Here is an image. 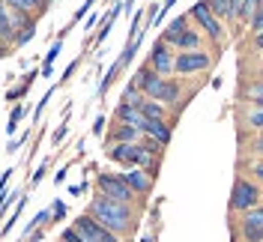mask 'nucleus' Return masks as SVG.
I'll return each mask as SVG.
<instances>
[{
  "instance_id": "obj_27",
  "label": "nucleus",
  "mask_w": 263,
  "mask_h": 242,
  "mask_svg": "<svg viewBox=\"0 0 263 242\" xmlns=\"http://www.w3.org/2000/svg\"><path fill=\"white\" fill-rule=\"evenodd\" d=\"M60 242H87V239H84V236L78 233V230H75V227H66L63 236H60Z\"/></svg>"
},
{
  "instance_id": "obj_35",
  "label": "nucleus",
  "mask_w": 263,
  "mask_h": 242,
  "mask_svg": "<svg viewBox=\"0 0 263 242\" xmlns=\"http://www.w3.org/2000/svg\"><path fill=\"white\" fill-rule=\"evenodd\" d=\"M174 3H177V0H164V6H162V9H159V21H162V18L167 15V9H171Z\"/></svg>"
},
{
  "instance_id": "obj_1",
  "label": "nucleus",
  "mask_w": 263,
  "mask_h": 242,
  "mask_svg": "<svg viewBox=\"0 0 263 242\" xmlns=\"http://www.w3.org/2000/svg\"><path fill=\"white\" fill-rule=\"evenodd\" d=\"M87 215H93L99 225H105L120 239L126 233H135V227H138V210H135V203H120V200L102 197V194H96L87 203Z\"/></svg>"
},
{
  "instance_id": "obj_21",
  "label": "nucleus",
  "mask_w": 263,
  "mask_h": 242,
  "mask_svg": "<svg viewBox=\"0 0 263 242\" xmlns=\"http://www.w3.org/2000/svg\"><path fill=\"white\" fill-rule=\"evenodd\" d=\"M120 72H123V66H120V60H117V63L111 66L108 72H105V78H102V84H99V96H105V93H108V87L114 84V78L120 75Z\"/></svg>"
},
{
  "instance_id": "obj_33",
  "label": "nucleus",
  "mask_w": 263,
  "mask_h": 242,
  "mask_svg": "<svg viewBox=\"0 0 263 242\" xmlns=\"http://www.w3.org/2000/svg\"><path fill=\"white\" fill-rule=\"evenodd\" d=\"M239 9H242V0H230V12H233V21L239 18Z\"/></svg>"
},
{
  "instance_id": "obj_16",
  "label": "nucleus",
  "mask_w": 263,
  "mask_h": 242,
  "mask_svg": "<svg viewBox=\"0 0 263 242\" xmlns=\"http://www.w3.org/2000/svg\"><path fill=\"white\" fill-rule=\"evenodd\" d=\"M138 111L144 114L147 120H164V117H167V108H164L162 102H156V99H144Z\"/></svg>"
},
{
  "instance_id": "obj_3",
  "label": "nucleus",
  "mask_w": 263,
  "mask_h": 242,
  "mask_svg": "<svg viewBox=\"0 0 263 242\" xmlns=\"http://www.w3.org/2000/svg\"><path fill=\"white\" fill-rule=\"evenodd\" d=\"M213 66V54L210 51H177L174 57V75L180 78H189V75H200Z\"/></svg>"
},
{
  "instance_id": "obj_24",
  "label": "nucleus",
  "mask_w": 263,
  "mask_h": 242,
  "mask_svg": "<svg viewBox=\"0 0 263 242\" xmlns=\"http://www.w3.org/2000/svg\"><path fill=\"white\" fill-rule=\"evenodd\" d=\"M138 144L144 146V150H147L149 156H156V159H162V150H164V146L159 144V141H153V138H147V135H141V141H138Z\"/></svg>"
},
{
  "instance_id": "obj_2",
  "label": "nucleus",
  "mask_w": 263,
  "mask_h": 242,
  "mask_svg": "<svg viewBox=\"0 0 263 242\" xmlns=\"http://www.w3.org/2000/svg\"><path fill=\"white\" fill-rule=\"evenodd\" d=\"M260 207V185L248 177H236L233 189H230V200H228V210L230 215H242V212Z\"/></svg>"
},
{
  "instance_id": "obj_5",
  "label": "nucleus",
  "mask_w": 263,
  "mask_h": 242,
  "mask_svg": "<svg viewBox=\"0 0 263 242\" xmlns=\"http://www.w3.org/2000/svg\"><path fill=\"white\" fill-rule=\"evenodd\" d=\"M189 18H195V24L206 33L213 42H221V39H224V27H221V21L215 18V12L210 9V3H206V0H197L195 6L189 9Z\"/></svg>"
},
{
  "instance_id": "obj_9",
  "label": "nucleus",
  "mask_w": 263,
  "mask_h": 242,
  "mask_svg": "<svg viewBox=\"0 0 263 242\" xmlns=\"http://www.w3.org/2000/svg\"><path fill=\"white\" fill-rule=\"evenodd\" d=\"M141 135H147L153 141H159L162 146L171 144V126L164 123V120H147L144 117V123H141Z\"/></svg>"
},
{
  "instance_id": "obj_28",
  "label": "nucleus",
  "mask_w": 263,
  "mask_h": 242,
  "mask_svg": "<svg viewBox=\"0 0 263 242\" xmlns=\"http://www.w3.org/2000/svg\"><path fill=\"white\" fill-rule=\"evenodd\" d=\"M248 174L257 179V182H263V161H251L248 164Z\"/></svg>"
},
{
  "instance_id": "obj_31",
  "label": "nucleus",
  "mask_w": 263,
  "mask_h": 242,
  "mask_svg": "<svg viewBox=\"0 0 263 242\" xmlns=\"http://www.w3.org/2000/svg\"><path fill=\"white\" fill-rule=\"evenodd\" d=\"M251 48H254V51H263V30L251 36Z\"/></svg>"
},
{
  "instance_id": "obj_26",
  "label": "nucleus",
  "mask_w": 263,
  "mask_h": 242,
  "mask_svg": "<svg viewBox=\"0 0 263 242\" xmlns=\"http://www.w3.org/2000/svg\"><path fill=\"white\" fill-rule=\"evenodd\" d=\"M248 30H251V33H260V30H263V3L257 6V12H254V18L248 21Z\"/></svg>"
},
{
  "instance_id": "obj_23",
  "label": "nucleus",
  "mask_w": 263,
  "mask_h": 242,
  "mask_svg": "<svg viewBox=\"0 0 263 242\" xmlns=\"http://www.w3.org/2000/svg\"><path fill=\"white\" fill-rule=\"evenodd\" d=\"M246 123H248V129L263 132V108H251V111L246 114Z\"/></svg>"
},
{
  "instance_id": "obj_20",
  "label": "nucleus",
  "mask_w": 263,
  "mask_h": 242,
  "mask_svg": "<svg viewBox=\"0 0 263 242\" xmlns=\"http://www.w3.org/2000/svg\"><path fill=\"white\" fill-rule=\"evenodd\" d=\"M9 9H15V12H36L39 15V3L42 0H3Z\"/></svg>"
},
{
  "instance_id": "obj_30",
  "label": "nucleus",
  "mask_w": 263,
  "mask_h": 242,
  "mask_svg": "<svg viewBox=\"0 0 263 242\" xmlns=\"http://www.w3.org/2000/svg\"><path fill=\"white\" fill-rule=\"evenodd\" d=\"M63 215H66V207H63V200H57V203H54V212H51V218H54V221H60Z\"/></svg>"
},
{
  "instance_id": "obj_7",
  "label": "nucleus",
  "mask_w": 263,
  "mask_h": 242,
  "mask_svg": "<svg viewBox=\"0 0 263 242\" xmlns=\"http://www.w3.org/2000/svg\"><path fill=\"white\" fill-rule=\"evenodd\" d=\"M174 57H177V54H174V48H171L167 42H162V39H159V42L153 45V51H149L147 66L153 69V72H159L162 78H167V75H174Z\"/></svg>"
},
{
  "instance_id": "obj_13",
  "label": "nucleus",
  "mask_w": 263,
  "mask_h": 242,
  "mask_svg": "<svg viewBox=\"0 0 263 242\" xmlns=\"http://www.w3.org/2000/svg\"><path fill=\"white\" fill-rule=\"evenodd\" d=\"M117 123H129V126H135V129L141 132V123H144V114L138 111V108H132V105H117Z\"/></svg>"
},
{
  "instance_id": "obj_15",
  "label": "nucleus",
  "mask_w": 263,
  "mask_h": 242,
  "mask_svg": "<svg viewBox=\"0 0 263 242\" xmlns=\"http://www.w3.org/2000/svg\"><path fill=\"white\" fill-rule=\"evenodd\" d=\"M185 27H189V12H185V15H177L174 21H171V24H167V27H164V33H162V42H167V45H174V39H177V36H180V33L185 30Z\"/></svg>"
},
{
  "instance_id": "obj_18",
  "label": "nucleus",
  "mask_w": 263,
  "mask_h": 242,
  "mask_svg": "<svg viewBox=\"0 0 263 242\" xmlns=\"http://www.w3.org/2000/svg\"><path fill=\"white\" fill-rule=\"evenodd\" d=\"M144 93H141V90H138V87H135V84H126V90H123V96H120V102H123V105H132V108H141V102H144Z\"/></svg>"
},
{
  "instance_id": "obj_14",
  "label": "nucleus",
  "mask_w": 263,
  "mask_h": 242,
  "mask_svg": "<svg viewBox=\"0 0 263 242\" xmlns=\"http://www.w3.org/2000/svg\"><path fill=\"white\" fill-rule=\"evenodd\" d=\"M239 236H242V242H263V225L239 215Z\"/></svg>"
},
{
  "instance_id": "obj_25",
  "label": "nucleus",
  "mask_w": 263,
  "mask_h": 242,
  "mask_svg": "<svg viewBox=\"0 0 263 242\" xmlns=\"http://www.w3.org/2000/svg\"><path fill=\"white\" fill-rule=\"evenodd\" d=\"M24 114H27V108H24V105H15V108H12V117H9V135H12V132L18 129V123H21V117H24Z\"/></svg>"
},
{
  "instance_id": "obj_6",
  "label": "nucleus",
  "mask_w": 263,
  "mask_h": 242,
  "mask_svg": "<svg viewBox=\"0 0 263 242\" xmlns=\"http://www.w3.org/2000/svg\"><path fill=\"white\" fill-rule=\"evenodd\" d=\"M72 227H75V230H78L87 242H123L117 233H111L108 227L99 225L96 218H93V215H87V212H81V215L72 221Z\"/></svg>"
},
{
  "instance_id": "obj_12",
  "label": "nucleus",
  "mask_w": 263,
  "mask_h": 242,
  "mask_svg": "<svg viewBox=\"0 0 263 242\" xmlns=\"http://www.w3.org/2000/svg\"><path fill=\"white\" fill-rule=\"evenodd\" d=\"M180 96H182V84L180 81L177 78H164L156 102H162V105H180Z\"/></svg>"
},
{
  "instance_id": "obj_4",
  "label": "nucleus",
  "mask_w": 263,
  "mask_h": 242,
  "mask_svg": "<svg viewBox=\"0 0 263 242\" xmlns=\"http://www.w3.org/2000/svg\"><path fill=\"white\" fill-rule=\"evenodd\" d=\"M96 194L111 197V200H120V203H135V197H138V194L129 189V182L123 179V174H99L96 177Z\"/></svg>"
},
{
  "instance_id": "obj_34",
  "label": "nucleus",
  "mask_w": 263,
  "mask_h": 242,
  "mask_svg": "<svg viewBox=\"0 0 263 242\" xmlns=\"http://www.w3.org/2000/svg\"><path fill=\"white\" fill-rule=\"evenodd\" d=\"M63 138H66V123H63V126H60L57 132H54V138H51V141H54V144H60Z\"/></svg>"
},
{
  "instance_id": "obj_19",
  "label": "nucleus",
  "mask_w": 263,
  "mask_h": 242,
  "mask_svg": "<svg viewBox=\"0 0 263 242\" xmlns=\"http://www.w3.org/2000/svg\"><path fill=\"white\" fill-rule=\"evenodd\" d=\"M210 3V9L215 12V18L218 21H228V24H233V12H230V0H206Z\"/></svg>"
},
{
  "instance_id": "obj_37",
  "label": "nucleus",
  "mask_w": 263,
  "mask_h": 242,
  "mask_svg": "<svg viewBox=\"0 0 263 242\" xmlns=\"http://www.w3.org/2000/svg\"><path fill=\"white\" fill-rule=\"evenodd\" d=\"M9 54V45H6V39H0V57H6Z\"/></svg>"
},
{
  "instance_id": "obj_8",
  "label": "nucleus",
  "mask_w": 263,
  "mask_h": 242,
  "mask_svg": "<svg viewBox=\"0 0 263 242\" xmlns=\"http://www.w3.org/2000/svg\"><path fill=\"white\" fill-rule=\"evenodd\" d=\"M123 179L129 182V189L138 197H144V194H149V189H153V177H149L144 167H129L126 174H123Z\"/></svg>"
},
{
  "instance_id": "obj_32",
  "label": "nucleus",
  "mask_w": 263,
  "mask_h": 242,
  "mask_svg": "<svg viewBox=\"0 0 263 242\" xmlns=\"http://www.w3.org/2000/svg\"><path fill=\"white\" fill-rule=\"evenodd\" d=\"M45 171H48V161H45V164H39V171L33 174V185H36V182H42V177H45Z\"/></svg>"
},
{
  "instance_id": "obj_11",
  "label": "nucleus",
  "mask_w": 263,
  "mask_h": 242,
  "mask_svg": "<svg viewBox=\"0 0 263 242\" xmlns=\"http://www.w3.org/2000/svg\"><path fill=\"white\" fill-rule=\"evenodd\" d=\"M200 45H203V36H200V30H195V27H185V30L174 39V45H171V48H177V51H200Z\"/></svg>"
},
{
  "instance_id": "obj_38",
  "label": "nucleus",
  "mask_w": 263,
  "mask_h": 242,
  "mask_svg": "<svg viewBox=\"0 0 263 242\" xmlns=\"http://www.w3.org/2000/svg\"><path fill=\"white\" fill-rule=\"evenodd\" d=\"M260 203H263V192H260Z\"/></svg>"
},
{
  "instance_id": "obj_17",
  "label": "nucleus",
  "mask_w": 263,
  "mask_h": 242,
  "mask_svg": "<svg viewBox=\"0 0 263 242\" xmlns=\"http://www.w3.org/2000/svg\"><path fill=\"white\" fill-rule=\"evenodd\" d=\"M120 9H123V0H117L114 6H111V12L105 15V21H102V27H99V33H96V42H105V39H108V33L114 27V18L120 15Z\"/></svg>"
},
{
  "instance_id": "obj_10",
  "label": "nucleus",
  "mask_w": 263,
  "mask_h": 242,
  "mask_svg": "<svg viewBox=\"0 0 263 242\" xmlns=\"http://www.w3.org/2000/svg\"><path fill=\"white\" fill-rule=\"evenodd\" d=\"M141 141V132L129 126V123H114V129L108 132V146L111 144H138Z\"/></svg>"
},
{
  "instance_id": "obj_29",
  "label": "nucleus",
  "mask_w": 263,
  "mask_h": 242,
  "mask_svg": "<svg viewBox=\"0 0 263 242\" xmlns=\"http://www.w3.org/2000/svg\"><path fill=\"white\" fill-rule=\"evenodd\" d=\"M248 150H251L254 156H263V132H257V138H254V141L248 144Z\"/></svg>"
},
{
  "instance_id": "obj_36",
  "label": "nucleus",
  "mask_w": 263,
  "mask_h": 242,
  "mask_svg": "<svg viewBox=\"0 0 263 242\" xmlns=\"http://www.w3.org/2000/svg\"><path fill=\"white\" fill-rule=\"evenodd\" d=\"M102 129H105V117H96V123H93V132H96V135H102Z\"/></svg>"
},
{
  "instance_id": "obj_22",
  "label": "nucleus",
  "mask_w": 263,
  "mask_h": 242,
  "mask_svg": "<svg viewBox=\"0 0 263 242\" xmlns=\"http://www.w3.org/2000/svg\"><path fill=\"white\" fill-rule=\"evenodd\" d=\"M263 0H242V9H239V18L236 21H242V24H248L251 18H254V12H257V6H260Z\"/></svg>"
}]
</instances>
